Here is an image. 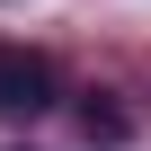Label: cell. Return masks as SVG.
<instances>
[{
	"label": "cell",
	"instance_id": "cell-1",
	"mask_svg": "<svg viewBox=\"0 0 151 151\" xmlns=\"http://www.w3.org/2000/svg\"><path fill=\"white\" fill-rule=\"evenodd\" d=\"M53 107V62L27 45H0V116H45Z\"/></svg>",
	"mask_w": 151,
	"mask_h": 151
},
{
	"label": "cell",
	"instance_id": "cell-2",
	"mask_svg": "<svg viewBox=\"0 0 151 151\" xmlns=\"http://www.w3.org/2000/svg\"><path fill=\"white\" fill-rule=\"evenodd\" d=\"M80 133H89V142H124V133H133V116H124V107H107V98H89V107H80Z\"/></svg>",
	"mask_w": 151,
	"mask_h": 151
}]
</instances>
